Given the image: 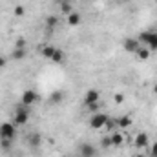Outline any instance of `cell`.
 I'll return each instance as SVG.
<instances>
[{
    "label": "cell",
    "instance_id": "1",
    "mask_svg": "<svg viewBox=\"0 0 157 157\" xmlns=\"http://www.w3.org/2000/svg\"><path fill=\"white\" fill-rule=\"evenodd\" d=\"M137 40L141 42V46H146L150 51L157 49V31H143L139 33Z\"/></svg>",
    "mask_w": 157,
    "mask_h": 157
},
{
    "label": "cell",
    "instance_id": "2",
    "mask_svg": "<svg viewBox=\"0 0 157 157\" xmlns=\"http://www.w3.org/2000/svg\"><path fill=\"white\" fill-rule=\"evenodd\" d=\"M108 115L106 113H102V112H95V113H91V117H90V126L93 128V130H102L104 126H106V122H108Z\"/></svg>",
    "mask_w": 157,
    "mask_h": 157
},
{
    "label": "cell",
    "instance_id": "3",
    "mask_svg": "<svg viewBox=\"0 0 157 157\" xmlns=\"http://www.w3.org/2000/svg\"><path fill=\"white\" fill-rule=\"evenodd\" d=\"M17 135V126L15 122H2L0 124V139H9L13 141Z\"/></svg>",
    "mask_w": 157,
    "mask_h": 157
},
{
    "label": "cell",
    "instance_id": "4",
    "mask_svg": "<svg viewBox=\"0 0 157 157\" xmlns=\"http://www.w3.org/2000/svg\"><path fill=\"white\" fill-rule=\"evenodd\" d=\"M28 119H29V112H28V106H18L17 108V113H15V119H13V122H15V126H24L26 122H28Z\"/></svg>",
    "mask_w": 157,
    "mask_h": 157
},
{
    "label": "cell",
    "instance_id": "5",
    "mask_svg": "<svg viewBox=\"0 0 157 157\" xmlns=\"http://www.w3.org/2000/svg\"><path fill=\"white\" fill-rule=\"evenodd\" d=\"M37 101H39V95L35 93V90H26L22 93V104L24 106H33Z\"/></svg>",
    "mask_w": 157,
    "mask_h": 157
},
{
    "label": "cell",
    "instance_id": "6",
    "mask_svg": "<svg viewBox=\"0 0 157 157\" xmlns=\"http://www.w3.org/2000/svg\"><path fill=\"white\" fill-rule=\"evenodd\" d=\"M78 155L80 157H95V148L90 143H82L78 146Z\"/></svg>",
    "mask_w": 157,
    "mask_h": 157
},
{
    "label": "cell",
    "instance_id": "7",
    "mask_svg": "<svg viewBox=\"0 0 157 157\" xmlns=\"http://www.w3.org/2000/svg\"><path fill=\"white\" fill-rule=\"evenodd\" d=\"M99 99H101V93H99L97 90H88L86 95H84V104L90 106V104H93V102H99Z\"/></svg>",
    "mask_w": 157,
    "mask_h": 157
},
{
    "label": "cell",
    "instance_id": "8",
    "mask_svg": "<svg viewBox=\"0 0 157 157\" xmlns=\"http://www.w3.org/2000/svg\"><path fill=\"white\" fill-rule=\"evenodd\" d=\"M122 48H124L128 53H137V49L141 48V42L137 39H126L124 44H122Z\"/></svg>",
    "mask_w": 157,
    "mask_h": 157
},
{
    "label": "cell",
    "instance_id": "9",
    "mask_svg": "<svg viewBox=\"0 0 157 157\" xmlns=\"http://www.w3.org/2000/svg\"><path fill=\"white\" fill-rule=\"evenodd\" d=\"M148 143H150V141H148V135H146L144 132L137 133V135H135V139H133V144H135V148H139V150H141V148H146V146H148Z\"/></svg>",
    "mask_w": 157,
    "mask_h": 157
},
{
    "label": "cell",
    "instance_id": "10",
    "mask_svg": "<svg viewBox=\"0 0 157 157\" xmlns=\"http://www.w3.org/2000/svg\"><path fill=\"white\" fill-rule=\"evenodd\" d=\"M135 55H137V59H139V60H148V59H150V55H152V51H150L146 46H141V48L137 49V53H135Z\"/></svg>",
    "mask_w": 157,
    "mask_h": 157
},
{
    "label": "cell",
    "instance_id": "11",
    "mask_svg": "<svg viewBox=\"0 0 157 157\" xmlns=\"http://www.w3.org/2000/svg\"><path fill=\"white\" fill-rule=\"evenodd\" d=\"M117 126L119 128H130L132 126V117L130 115H122L117 119Z\"/></svg>",
    "mask_w": 157,
    "mask_h": 157
},
{
    "label": "cell",
    "instance_id": "12",
    "mask_svg": "<svg viewBox=\"0 0 157 157\" xmlns=\"http://www.w3.org/2000/svg\"><path fill=\"white\" fill-rule=\"evenodd\" d=\"M68 24H70V26H78V24H80V15L75 13V11H71V13L68 15Z\"/></svg>",
    "mask_w": 157,
    "mask_h": 157
},
{
    "label": "cell",
    "instance_id": "13",
    "mask_svg": "<svg viewBox=\"0 0 157 157\" xmlns=\"http://www.w3.org/2000/svg\"><path fill=\"white\" fill-rule=\"evenodd\" d=\"M62 99H64V93H62V91H53V93L49 95V102H51V104H59Z\"/></svg>",
    "mask_w": 157,
    "mask_h": 157
},
{
    "label": "cell",
    "instance_id": "14",
    "mask_svg": "<svg viewBox=\"0 0 157 157\" xmlns=\"http://www.w3.org/2000/svg\"><path fill=\"white\" fill-rule=\"evenodd\" d=\"M110 137H112V144L113 146H122V143H124V135L122 133H112Z\"/></svg>",
    "mask_w": 157,
    "mask_h": 157
},
{
    "label": "cell",
    "instance_id": "15",
    "mask_svg": "<svg viewBox=\"0 0 157 157\" xmlns=\"http://www.w3.org/2000/svg\"><path fill=\"white\" fill-rule=\"evenodd\" d=\"M55 51H57L55 46H44V48H42V55H44L46 59H49V60H51V57H53Z\"/></svg>",
    "mask_w": 157,
    "mask_h": 157
},
{
    "label": "cell",
    "instance_id": "16",
    "mask_svg": "<svg viewBox=\"0 0 157 157\" xmlns=\"http://www.w3.org/2000/svg\"><path fill=\"white\" fill-rule=\"evenodd\" d=\"M51 60H53V62H57V64H59V62H62V60H64V53H62V49H59V48H57V51L53 53Z\"/></svg>",
    "mask_w": 157,
    "mask_h": 157
},
{
    "label": "cell",
    "instance_id": "17",
    "mask_svg": "<svg viewBox=\"0 0 157 157\" xmlns=\"http://www.w3.org/2000/svg\"><path fill=\"white\" fill-rule=\"evenodd\" d=\"M24 57H26V49H24V48H17V49L13 51V59H15V60L24 59Z\"/></svg>",
    "mask_w": 157,
    "mask_h": 157
},
{
    "label": "cell",
    "instance_id": "18",
    "mask_svg": "<svg viewBox=\"0 0 157 157\" xmlns=\"http://www.w3.org/2000/svg\"><path fill=\"white\" fill-rule=\"evenodd\" d=\"M40 141H42V139H40V133H31V135H29V144H31V146H39Z\"/></svg>",
    "mask_w": 157,
    "mask_h": 157
},
{
    "label": "cell",
    "instance_id": "19",
    "mask_svg": "<svg viewBox=\"0 0 157 157\" xmlns=\"http://www.w3.org/2000/svg\"><path fill=\"white\" fill-rule=\"evenodd\" d=\"M57 22H59V18H57V17H53V15H51V17H48V20H46L48 28H55V26H57Z\"/></svg>",
    "mask_w": 157,
    "mask_h": 157
},
{
    "label": "cell",
    "instance_id": "20",
    "mask_svg": "<svg viewBox=\"0 0 157 157\" xmlns=\"http://www.w3.org/2000/svg\"><path fill=\"white\" fill-rule=\"evenodd\" d=\"M60 11H62V13H64V15H66V17H68V15H70V13H71V6H70V4H68V2H64V4H62V6H60Z\"/></svg>",
    "mask_w": 157,
    "mask_h": 157
},
{
    "label": "cell",
    "instance_id": "21",
    "mask_svg": "<svg viewBox=\"0 0 157 157\" xmlns=\"http://www.w3.org/2000/svg\"><path fill=\"white\" fill-rule=\"evenodd\" d=\"M101 144H102V148H110V146H113L112 144V137H102V141H101Z\"/></svg>",
    "mask_w": 157,
    "mask_h": 157
},
{
    "label": "cell",
    "instance_id": "22",
    "mask_svg": "<svg viewBox=\"0 0 157 157\" xmlns=\"http://www.w3.org/2000/svg\"><path fill=\"white\" fill-rule=\"evenodd\" d=\"M88 110H90L91 113H95V112H99V102H93V104H90V106H88Z\"/></svg>",
    "mask_w": 157,
    "mask_h": 157
},
{
    "label": "cell",
    "instance_id": "23",
    "mask_svg": "<svg viewBox=\"0 0 157 157\" xmlns=\"http://www.w3.org/2000/svg\"><path fill=\"white\" fill-rule=\"evenodd\" d=\"M150 155H152V157H157V143H154V144L150 146Z\"/></svg>",
    "mask_w": 157,
    "mask_h": 157
},
{
    "label": "cell",
    "instance_id": "24",
    "mask_svg": "<svg viewBox=\"0 0 157 157\" xmlns=\"http://www.w3.org/2000/svg\"><path fill=\"white\" fill-rule=\"evenodd\" d=\"M15 15H17V17H22V15H24V7H22V6H17V7H15Z\"/></svg>",
    "mask_w": 157,
    "mask_h": 157
},
{
    "label": "cell",
    "instance_id": "25",
    "mask_svg": "<svg viewBox=\"0 0 157 157\" xmlns=\"http://www.w3.org/2000/svg\"><path fill=\"white\" fill-rule=\"evenodd\" d=\"M0 144H2V148H9L11 146V141L9 139H0Z\"/></svg>",
    "mask_w": 157,
    "mask_h": 157
},
{
    "label": "cell",
    "instance_id": "26",
    "mask_svg": "<svg viewBox=\"0 0 157 157\" xmlns=\"http://www.w3.org/2000/svg\"><path fill=\"white\" fill-rule=\"evenodd\" d=\"M122 101H124V95L122 93H117L115 95V102H122Z\"/></svg>",
    "mask_w": 157,
    "mask_h": 157
},
{
    "label": "cell",
    "instance_id": "27",
    "mask_svg": "<svg viewBox=\"0 0 157 157\" xmlns=\"http://www.w3.org/2000/svg\"><path fill=\"white\" fill-rule=\"evenodd\" d=\"M6 62H7V60H6V57H2V55H0V68H4V66H6Z\"/></svg>",
    "mask_w": 157,
    "mask_h": 157
},
{
    "label": "cell",
    "instance_id": "28",
    "mask_svg": "<svg viewBox=\"0 0 157 157\" xmlns=\"http://www.w3.org/2000/svg\"><path fill=\"white\" fill-rule=\"evenodd\" d=\"M135 157H146L144 154H135Z\"/></svg>",
    "mask_w": 157,
    "mask_h": 157
},
{
    "label": "cell",
    "instance_id": "29",
    "mask_svg": "<svg viewBox=\"0 0 157 157\" xmlns=\"http://www.w3.org/2000/svg\"><path fill=\"white\" fill-rule=\"evenodd\" d=\"M154 93H157V84L154 86Z\"/></svg>",
    "mask_w": 157,
    "mask_h": 157
}]
</instances>
